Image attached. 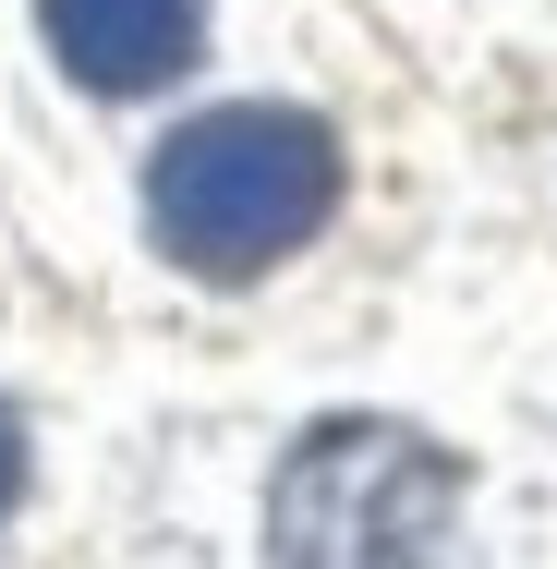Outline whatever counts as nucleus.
Listing matches in <instances>:
<instances>
[{
	"mask_svg": "<svg viewBox=\"0 0 557 569\" xmlns=\"http://www.w3.org/2000/svg\"><path fill=\"white\" fill-rule=\"evenodd\" d=\"M339 207V133L316 110H207L146 158V230L195 279H267Z\"/></svg>",
	"mask_w": 557,
	"mask_h": 569,
	"instance_id": "f257e3e1",
	"label": "nucleus"
},
{
	"mask_svg": "<svg viewBox=\"0 0 557 569\" xmlns=\"http://www.w3.org/2000/svg\"><path fill=\"white\" fill-rule=\"evenodd\" d=\"M460 521V460L412 425L339 412L267 485V546L304 569H388V558H437Z\"/></svg>",
	"mask_w": 557,
	"mask_h": 569,
	"instance_id": "f03ea898",
	"label": "nucleus"
},
{
	"mask_svg": "<svg viewBox=\"0 0 557 569\" xmlns=\"http://www.w3.org/2000/svg\"><path fill=\"white\" fill-rule=\"evenodd\" d=\"M37 24L86 98H158L207 61V0H37Z\"/></svg>",
	"mask_w": 557,
	"mask_h": 569,
	"instance_id": "7ed1b4c3",
	"label": "nucleus"
},
{
	"mask_svg": "<svg viewBox=\"0 0 557 569\" xmlns=\"http://www.w3.org/2000/svg\"><path fill=\"white\" fill-rule=\"evenodd\" d=\"M12 497H24V412L0 400V509H12Z\"/></svg>",
	"mask_w": 557,
	"mask_h": 569,
	"instance_id": "20e7f679",
	"label": "nucleus"
}]
</instances>
